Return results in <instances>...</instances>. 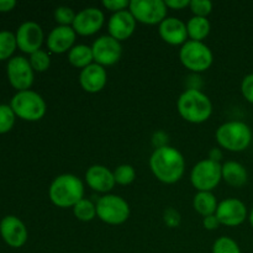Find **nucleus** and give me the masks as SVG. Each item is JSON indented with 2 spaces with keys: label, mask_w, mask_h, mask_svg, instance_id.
I'll return each instance as SVG.
<instances>
[{
  "label": "nucleus",
  "mask_w": 253,
  "mask_h": 253,
  "mask_svg": "<svg viewBox=\"0 0 253 253\" xmlns=\"http://www.w3.org/2000/svg\"><path fill=\"white\" fill-rule=\"evenodd\" d=\"M150 167L160 182L174 184L184 174L185 160L177 148L163 146L153 151L150 158Z\"/></svg>",
  "instance_id": "nucleus-1"
},
{
  "label": "nucleus",
  "mask_w": 253,
  "mask_h": 253,
  "mask_svg": "<svg viewBox=\"0 0 253 253\" xmlns=\"http://www.w3.org/2000/svg\"><path fill=\"white\" fill-rule=\"evenodd\" d=\"M179 115L192 124L205 123L212 114V104L209 96L198 88L183 91L177 101Z\"/></svg>",
  "instance_id": "nucleus-2"
},
{
  "label": "nucleus",
  "mask_w": 253,
  "mask_h": 253,
  "mask_svg": "<svg viewBox=\"0 0 253 253\" xmlns=\"http://www.w3.org/2000/svg\"><path fill=\"white\" fill-rule=\"evenodd\" d=\"M52 204L67 209L73 208L84 198L83 182L74 174H61L53 179L48 189Z\"/></svg>",
  "instance_id": "nucleus-3"
},
{
  "label": "nucleus",
  "mask_w": 253,
  "mask_h": 253,
  "mask_svg": "<svg viewBox=\"0 0 253 253\" xmlns=\"http://www.w3.org/2000/svg\"><path fill=\"white\" fill-rule=\"evenodd\" d=\"M220 147L231 152H242L252 142L251 127L242 121H227L219 126L215 133Z\"/></svg>",
  "instance_id": "nucleus-4"
},
{
  "label": "nucleus",
  "mask_w": 253,
  "mask_h": 253,
  "mask_svg": "<svg viewBox=\"0 0 253 253\" xmlns=\"http://www.w3.org/2000/svg\"><path fill=\"white\" fill-rule=\"evenodd\" d=\"M15 115L26 121H37L46 114V103L39 93L34 90L17 91L10 104Z\"/></svg>",
  "instance_id": "nucleus-5"
},
{
  "label": "nucleus",
  "mask_w": 253,
  "mask_h": 253,
  "mask_svg": "<svg viewBox=\"0 0 253 253\" xmlns=\"http://www.w3.org/2000/svg\"><path fill=\"white\" fill-rule=\"evenodd\" d=\"M179 59L183 66L190 72L202 73L211 67L214 56L211 49L204 42L189 40L180 48Z\"/></svg>",
  "instance_id": "nucleus-6"
},
{
  "label": "nucleus",
  "mask_w": 253,
  "mask_h": 253,
  "mask_svg": "<svg viewBox=\"0 0 253 253\" xmlns=\"http://www.w3.org/2000/svg\"><path fill=\"white\" fill-rule=\"evenodd\" d=\"M96 216L109 225H121L130 216V207L124 198L106 194L99 198L95 204Z\"/></svg>",
  "instance_id": "nucleus-7"
},
{
  "label": "nucleus",
  "mask_w": 253,
  "mask_h": 253,
  "mask_svg": "<svg viewBox=\"0 0 253 253\" xmlns=\"http://www.w3.org/2000/svg\"><path fill=\"white\" fill-rule=\"evenodd\" d=\"M222 165L210 160H203L193 167L190 182L198 192H212L221 182Z\"/></svg>",
  "instance_id": "nucleus-8"
},
{
  "label": "nucleus",
  "mask_w": 253,
  "mask_h": 253,
  "mask_svg": "<svg viewBox=\"0 0 253 253\" xmlns=\"http://www.w3.org/2000/svg\"><path fill=\"white\" fill-rule=\"evenodd\" d=\"M128 10L137 22L160 25L167 17L168 7L163 0H132Z\"/></svg>",
  "instance_id": "nucleus-9"
},
{
  "label": "nucleus",
  "mask_w": 253,
  "mask_h": 253,
  "mask_svg": "<svg viewBox=\"0 0 253 253\" xmlns=\"http://www.w3.org/2000/svg\"><path fill=\"white\" fill-rule=\"evenodd\" d=\"M91 49H93L94 63L103 67L118 63L123 54V47L120 42L109 35H104L95 40Z\"/></svg>",
  "instance_id": "nucleus-10"
},
{
  "label": "nucleus",
  "mask_w": 253,
  "mask_h": 253,
  "mask_svg": "<svg viewBox=\"0 0 253 253\" xmlns=\"http://www.w3.org/2000/svg\"><path fill=\"white\" fill-rule=\"evenodd\" d=\"M7 77L11 85L19 91L29 90L34 83V69L29 59L16 56L7 63Z\"/></svg>",
  "instance_id": "nucleus-11"
},
{
  "label": "nucleus",
  "mask_w": 253,
  "mask_h": 253,
  "mask_svg": "<svg viewBox=\"0 0 253 253\" xmlns=\"http://www.w3.org/2000/svg\"><path fill=\"white\" fill-rule=\"evenodd\" d=\"M215 215L221 225L235 227L245 222L247 217V208L240 199L227 198L219 203Z\"/></svg>",
  "instance_id": "nucleus-12"
},
{
  "label": "nucleus",
  "mask_w": 253,
  "mask_h": 253,
  "mask_svg": "<svg viewBox=\"0 0 253 253\" xmlns=\"http://www.w3.org/2000/svg\"><path fill=\"white\" fill-rule=\"evenodd\" d=\"M104 20H105V16H104V12L100 9H98V7H85V9L81 10L76 15V19H74L72 27H73L77 35L91 36L103 27Z\"/></svg>",
  "instance_id": "nucleus-13"
},
{
  "label": "nucleus",
  "mask_w": 253,
  "mask_h": 253,
  "mask_svg": "<svg viewBox=\"0 0 253 253\" xmlns=\"http://www.w3.org/2000/svg\"><path fill=\"white\" fill-rule=\"evenodd\" d=\"M17 47L26 53L32 54L41 49L43 42V31L37 22L26 21L17 29L16 32Z\"/></svg>",
  "instance_id": "nucleus-14"
},
{
  "label": "nucleus",
  "mask_w": 253,
  "mask_h": 253,
  "mask_svg": "<svg viewBox=\"0 0 253 253\" xmlns=\"http://www.w3.org/2000/svg\"><path fill=\"white\" fill-rule=\"evenodd\" d=\"M136 22L137 21L130 12V10L115 12V14L111 15L108 22L109 36L114 37L119 42L125 41L135 32Z\"/></svg>",
  "instance_id": "nucleus-15"
},
{
  "label": "nucleus",
  "mask_w": 253,
  "mask_h": 253,
  "mask_svg": "<svg viewBox=\"0 0 253 253\" xmlns=\"http://www.w3.org/2000/svg\"><path fill=\"white\" fill-rule=\"evenodd\" d=\"M0 234L9 246L21 247L27 241V230L24 222L16 216H5L0 222Z\"/></svg>",
  "instance_id": "nucleus-16"
},
{
  "label": "nucleus",
  "mask_w": 253,
  "mask_h": 253,
  "mask_svg": "<svg viewBox=\"0 0 253 253\" xmlns=\"http://www.w3.org/2000/svg\"><path fill=\"white\" fill-rule=\"evenodd\" d=\"M158 32L161 39L172 46H178V44L183 46L188 41L187 24L177 17H166L158 25Z\"/></svg>",
  "instance_id": "nucleus-17"
},
{
  "label": "nucleus",
  "mask_w": 253,
  "mask_h": 253,
  "mask_svg": "<svg viewBox=\"0 0 253 253\" xmlns=\"http://www.w3.org/2000/svg\"><path fill=\"white\" fill-rule=\"evenodd\" d=\"M106 82H108V73L100 64L91 63L90 66L82 69L79 74V83L86 93H99L106 85Z\"/></svg>",
  "instance_id": "nucleus-18"
},
{
  "label": "nucleus",
  "mask_w": 253,
  "mask_h": 253,
  "mask_svg": "<svg viewBox=\"0 0 253 253\" xmlns=\"http://www.w3.org/2000/svg\"><path fill=\"white\" fill-rule=\"evenodd\" d=\"M85 180L91 189L99 193H109L116 184L114 173L108 167L100 165H94L88 168Z\"/></svg>",
  "instance_id": "nucleus-19"
},
{
  "label": "nucleus",
  "mask_w": 253,
  "mask_h": 253,
  "mask_svg": "<svg viewBox=\"0 0 253 253\" xmlns=\"http://www.w3.org/2000/svg\"><path fill=\"white\" fill-rule=\"evenodd\" d=\"M77 34L72 26H57L47 37V47L52 53L69 52L76 41Z\"/></svg>",
  "instance_id": "nucleus-20"
},
{
  "label": "nucleus",
  "mask_w": 253,
  "mask_h": 253,
  "mask_svg": "<svg viewBox=\"0 0 253 253\" xmlns=\"http://www.w3.org/2000/svg\"><path fill=\"white\" fill-rule=\"evenodd\" d=\"M222 180L234 188H241L249 180L246 167L236 161H227L221 167Z\"/></svg>",
  "instance_id": "nucleus-21"
},
{
  "label": "nucleus",
  "mask_w": 253,
  "mask_h": 253,
  "mask_svg": "<svg viewBox=\"0 0 253 253\" xmlns=\"http://www.w3.org/2000/svg\"><path fill=\"white\" fill-rule=\"evenodd\" d=\"M68 61L76 68L84 69L94 63L93 49L86 44H76L68 52Z\"/></svg>",
  "instance_id": "nucleus-22"
},
{
  "label": "nucleus",
  "mask_w": 253,
  "mask_h": 253,
  "mask_svg": "<svg viewBox=\"0 0 253 253\" xmlns=\"http://www.w3.org/2000/svg\"><path fill=\"white\" fill-rule=\"evenodd\" d=\"M217 202L211 192H198L193 199V207L198 214L203 217L214 215L217 209Z\"/></svg>",
  "instance_id": "nucleus-23"
},
{
  "label": "nucleus",
  "mask_w": 253,
  "mask_h": 253,
  "mask_svg": "<svg viewBox=\"0 0 253 253\" xmlns=\"http://www.w3.org/2000/svg\"><path fill=\"white\" fill-rule=\"evenodd\" d=\"M210 22L208 17H199V16H193L189 21L187 22V31L188 37L192 41H199L203 42L210 34Z\"/></svg>",
  "instance_id": "nucleus-24"
},
{
  "label": "nucleus",
  "mask_w": 253,
  "mask_h": 253,
  "mask_svg": "<svg viewBox=\"0 0 253 253\" xmlns=\"http://www.w3.org/2000/svg\"><path fill=\"white\" fill-rule=\"evenodd\" d=\"M73 214L81 221H91L94 217H96V207L90 200L83 198L73 207Z\"/></svg>",
  "instance_id": "nucleus-25"
},
{
  "label": "nucleus",
  "mask_w": 253,
  "mask_h": 253,
  "mask_svg": "<svg viewBox=\"0 0 253 253\" xmlns=\"http://www.w3.org/2000/svg\"><path fill=\"white\" fill-rule=\"evenodd\" d=\"M16 47V36L12 32L0 31V61L9 58Z\"/></svg>",
  "instance_id": "nucleus-26"
},
{
  "label": "nucleus",
  "mask_w": 253,
  "mask_h": 253,
  "mask_svg": "<svg viewBox=\"0 0 253 253\" xmlns=\"http://www.w3.org/2000/svg\"><path fill=\"white\" fill-rule=\"evenodd\" d=\"M114 178L115 182L120 185H128L135 180L136 170L130 165H121L114 170Z\"/></svg>",
  "instance_id": "nucleus-27"
},
{
  "label": "nucleus",
  "mask_w": 253,
  "mask_h": 253,
  "mask_svg": "<svg viewBox=\"0 0 253 253\" xmlns=\"http://www.w3.org/2000/svg\"><path fill=\"white\" fill-rule=\"evenodd\" d=\"M212 253H241V250L234 239L221 236L212 245Z\"/></svg>",
  "instance_id": "nucleus-28"
},
{
  "label": "nucleus",
  "mask_w": 253,
  "mask_h": 253,
  "mask_svg": "<svg viewBox=\"0 0 253 253\" xmlns=\"http://www.w3.org/2000/svg\"><path fill=\"white\" fill-rule=\"evenodd\" d=\"M30 64H31L32 69L36 72H44L49 68V64H51V58H49V54L47 53L43 49H39V51L34 52L32 54H30L29 59Z\"/></svg>",
  "instance_id": "nucleus-29"
},
{
  "label": "nucleus",
  "mask_w": 253,
  "mask_h": 253,
  "mask_svg": "<svg viewBox=\"0 0 253 253\" xmlns=\"http://www.w3.org/2000/svg\"><path fill=\"white\" fill-rule=\"evenodd\" d=\"M15 123V113L10 105H0V133L10 131Z\"/></svg>",
  "instance_id": "nucleus-30"
},
{
  "label": "nucleus",
  "mask_w": 253,
  "mask_h": 253,
  "mask_svg": "<svg viewBox=\"0 0 253 253\" xmlns=\"http://www.w3.org/2000/svg\"><path fill=\"white\" fill-rule=\"evenodd\" d=\"M76 12L72 7L58 6L54 10V20L58 26H72L76 19Z\"/></svg>",
  "instance_id": "nucleus-31"
},
{
  "label": "nucleus",
  "mask_w": 253,
  "mask_h": 253,
  "mask_svg": "<svg viewBox=\"0 0 253 253\" xmlns=\"http://www.w3.org/2000/svg\"><path fill=\"white\" fill-rule=\"evenodd\" d=\"M189 7L194 16L208 17L212 10V2L210 0H192Z\"/></svg>",
  "instance_id": "nucleus-32"
},
{
  "label": "nucleus",
  "mask_w": 253,
  "mask_h": 253,
  "mask_svg": "<svg viewBox=\"0 0 253 253\" xmlns=\"http://www.w3.org/2000/svg\"><path fill=\"white\" fill-rule=\"evenodd\" d=\"M241 93L249 103L253 104V73L247 74L241 83Z\"/></svg>",
  "instance_id": "nucleus-33"
},
{
  "label": "nucleus",
  "mask_w": 253,
  "mask_h": 253,
  "mask_svg": "<svg viewBox=\"0 0 253 253\" xmlns=\"http://www.w3.org/2000/svg\"><path fill=\"white\" fill-rule=\"evenodd\" d=\"M103 6L115 14V12L123 11V10H127V7L130 6V1L127 0H104Z\"/></svg>",
  "instance_id": "nucleus-34"
},
{
  "label": "nucleus",
  "mask_w": 253,
  "mask_h": 253,
  "mask_svg": "<svg viewBox=\"0 0 253 253\" xmlns=\"http://www.w3.org/2000/svg\"><path fill=\"white\" fill-rule=\"evenodd\" d=\"M165 222L169 227H177L180 222V215L177 210L167 209L165 211Z\"/></svg>",
  "instance_id": "nucleus-35"
},
{
  "label": "nucleus",
  "mask_w": 253,
  "mask_h": 253,
  "mask_svg": "<svg viewBox=\"0 0 253 253\" xmlns=\"http://www.w3.org/2000/svg\"><path fill=\"white\" fill-rule=\"evenodd\" d=\"M220 221L217 220L216 215H209V216H205L204 219H203V226L205 227L207 230H209V231H214V230L219 229L220 226Z\"/></svg>",
  "instance_id": "nucleus-36"
},
{
  "label": "nucleus",
  "mask_w": 253,
  "mask_h": 253,
  "mask_svg": "<svg viewBox=\"0 0 253 253\" xmlns=\"http://www.w3.org/2000/svg\"><path fill=\"white\" fill-rule=\"evenodd\" d=\"M189 0H166V5H167L168 9L173 10H182L189 6Z\"/></svg>",
  "instance_id": "nucleus-37"
},
{
  "label": "nucleus",
  "mask_w": 253,
  "mask_h": 253,
  "mask_svg": "<svg viewBox=\"0 0 253 253\" xmlns=\"http://www.w3.org/2000/svg\"><path fill=\"white\" fill-rule=\"evenodd\" d=\"M208 160L220 163V161L222 160V151L220 148H212V150H210L209 158Z\"/></svg>",
  "instance_id": "nucleus-38"
},
{
  "label": "nucleus",
  "mask_w": 253,
  "mask_h": 253,
  "mask_svg": "<svg viewBox=\"0 0 253 253\" xmlns=\"http://www.w3.org/2000/svg\"><path fill=\"white\" fill-rule=\"evenodd\" d=\"M16 1L15 0H0V11H10L14 9Z\"/></svg>",
  "instance_id": "nucleus-39"
},
{
  "label": "nucleus",
  "mask_w": 253,
  "mask_h": 253,
  "mask_svg": "<svg viewBox=\"0 0 253 253\" xmlns=\"http://www.w3.org/2000/svg\"><path fill=\"white\" fill-rule=\"evenodd\" d=\"M249 220H250V224H251V226L253 227V207L251 209V212H250V215H249Z\"/></svg>",
  "instance_id": "nucleus-40"
}]
</instances>
